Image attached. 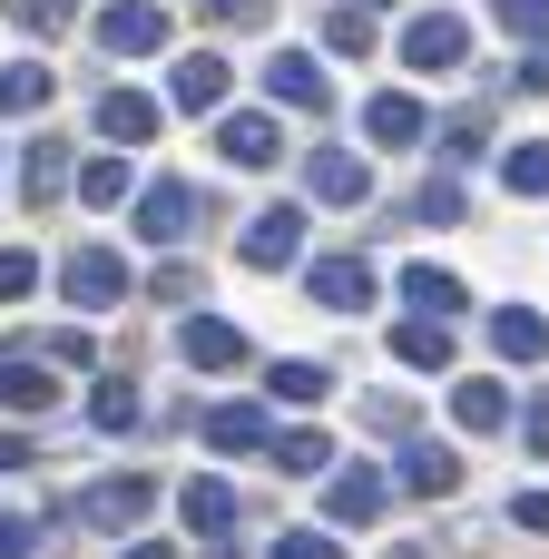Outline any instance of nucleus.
Here are the masks:
<instances>
[{
    "label": "nucleus",
    "instance_id": "nucleus-24",
    "mask_svg": "<svg viewBox=\"0 0 549 559\" xmlns=\"http://www.w3.org/2000/svg\"><path fill=\"white\" fill-rule=\"evenodd\" d=\"M393 364H413V373H442V364H452V334L422 314V324H403V334H393Z\"/></svg>",
    "mask_w": 549,
    "mask_h": 559
},
{
    "label": "nucleus",
    "instance_id": "nucleus-19",
    "mask_svg": "<svg viewBox=\"0 0 549 559\" xmlns=\"http://www.w3.org/2000/svg\"><path fill=\"white\" fill-rule=\"evenodd\" d=\"M403 305L442 324V314H462L472 295H462V275H442V265H403Z\"/></svg>",
    "mask_w": 549,
    "mask_h": 559
},
{
    "label": "nucleus",
    "instance_id": "nucleus-27",
    "mask_svg": "<svg viewBox=\"0 0 549 559\" xmlns=\"http://www.w3.org/2000/svg\"><path fill=\"white\" fill-rule=\"evenodd\" d=\"M265 393H275V403H324L334 373H324V364H265Z\"/></svg>",
    "mask_w": 549,
    "mask_h": 559
},
{
    "label": "nucleus",
    "instance_id": "nucleus-29",
    "mask_svg": "<svg viewBox=\"0 0 549 559\" xmlns=\"http://www.w3.org/2000/svg\"><path fill=\"white\" fill-rule=\"evenodd\" d=\"M88 423H98V432H138V383H118V373H108V383L88 393Z\"/></svg>",
    "mask_w": 549,
    "mask_h": 559
},
{
    "label": "nucleus",
    "instance_id": "nucleus-39",
    "mask_svg": "<svg viewBox=\"0 0 549 559\" xmlns=\"http://www.w3.org/2000/svg\"><path fill=\"white\" fill-rule=\"evenodd\" d=\"M39 550V521L29 511H0V559H29Z\"/></svg>",
    "mask_w": 549,
    "mask_h": 559
},
{
    "label": "nucleus",
    "instance_id": "nucleus-3",
    "mask_svg": "<svg viewBox=\"0 0 549 559\" xmlns=\"http://www.w3.org/2000/svg\"><path fill=\"white\" fill-rule=\"evenodd\" d=\"M305 197H314V206H363V197H373V167L344 157V147H314V157H305Z\"/></svg>",
    "mask_w": 549,
    "mask_h": 559
},
{
    "label": "nucleus",
    "instance_id": "nucleus-31",
    "mask_svg": "<svg viewBox=\"0 0 549 559\" xmlns=\"http://www.w3.org/2000/svg\"><path fill=\"white\" fill-rule=\"evenodd\" d=\"M39 295V255L29 246H0V305H29Z\"/></svg>",
    "mask_w": 549,
    "mask_h": 559
},
{
    "label": "nucleus",
    "instance_id": "nucleus-11",
    "mask_svg": "<svg viewBox=\"0 0 549 559\" xmlns=\"http://www.w3.org/2000/svg\"><path fill=\"white\" fill-rule=\"evenodd\" d=\"M383 501H393V481H383V472H334L324 521H334V531H363V521H383Z\"/></svg>",
    "mask_w": 549,
    "mask_h": 559
},
{
    "label": "nucleus",
    "instance_id": "nucleus-25",
    "mask_svg": "<svg viewBox=\"0 0 549 559\" xmlns=\"http://www.w3.org/2000/svg\"><path fill=\"white\" fill-rule=\"evenodd\" d=\"M275 472L324 481V472H334V442H324V432H275Z\"/></svg>",
    "mask_w": 549,
    "mask_h": 559
},
{
    "label": "nucleus",
    "instance_id": "nucleus-2",
    "mask_svg": "<svg viewBox=\"0 0 549 559\" xmlns=\"http://www.w3.org/2000/svg\"><path fill=\"white\" fill-rule=\"evenodd\" d=\"M147 511H157V481L147 472H118V481L79 491V531H138Z\"/></svg>",
    "mask_w": 549,
    "mask_h": 559
},
{
    "label": "nucleus",
    "instance_id": "nucleus-34",
    "mask_svg": "<svg viewBox=\"0 0 549 559\" xmlns=\"http://www.w3.org/2000/svg\"><path fill=\"white\" fill-rule=\"evenodd\" d=\"M442 147H452V157H481V147H491V118H481V108H462V118L442 128Z\"/></svg>",
    "mask_w": 549,
    "mask_h": 559
},
{
    "label": "nucleus",
    "instance_id": "nucleus-14",
    "mask_svg": "<svg viewBox=\"0 0 549 559\" xmlns=\"http://www.w3.org/2000/svg\"><path fill=\"white\" fill-rule=\"evenodd\" d=\"M177 344H187V364H196V373H236V364H246V334H236L226 314H187V334H177Z\"/></svg>",
    "mask_w": 549,
    "mask_h": 559
},
{
    "label": "nucleus",
    "instance_id": "nucleus-9",
    "mask_svg": "<svg viewBox=\"0 0 549 559\" xmlns=\"http://www.w3.org/2000/svg\"><path fill=\"white\" fill-rule=\"evenodd\" d=\"M69 187H79L69 147H59V138H29V147H20V197H29V206H59Z\"/></svg>",
    "mask_w": 549,
    "mask_h": 559
},
{
    "label": "nucleus",
    "instance_id": "nucleus-5",
    "mask_svg": "<svg viewBox=\"0 0 549 559\" xmlns=\"http://www.w3.org/2000/svg\"><path fill=\"white\" fill-rule=\"evenodd\" d=\"M295 246H305V206H265V216L246 226V265H255V275H285Z\"/></svg>",
    "mask_w": 549,
    "mask_h": 559
},
{
    "label": "nucleus",
    "instance_id": "nucleus-23",
    "mask_svg": "<svg viewBox=\"0 0 549 559\" xmlns=\"http://www.w3.org/2000/svg\"><path fill=\"white\" fill-rule=\"evenodd\" d=\"M0 403H10V413H49V403H59V383H49V364H29V354L10 364V354H0Z\"/></svg>",
    "mask_w": 549,
    "mask_h": 559
},
{
    "label": "nucleus",
    "instance_id": "nucleus-32",
    "mask_svg": "<svg viewBox=\"0 0 549 559\" xmlns=\"http://www.w3.org/2000/svg\"><path fill=\"white\" fill-rule=\"evenodd\" d=\"M324 49H334V59H363V49H373V20H363V10H334V20H324Z\"/></svg>",
    "mask_w": 549,
    "mask_h": 559
},
{
    "label": "nucleus",
    "instance_id": "nucleus-33",
    "mask_svg": "<svg viewBox=\"0 0 549 559\" xmlns=\"http://www.w3.org/2000/svg\"><path fill=\"white\" fill-rule=\"evenodd\" d=\"M511 39H549V0H491Z\"/></svg>",
    "mask_w": 549,
    "mask_h": 559
},
{
    "label": "nucleus",
    "instance_id": "nucleus-28",
    "mask_svg": "<svg viewBox=\"0 0 549 559\" xmlns=\"http://www.w3.org/2000/svg\"><path fill=\"white\" fill-rule=\"evenodd\" d=\"M79 197H88V206H118V197H138L128 157H88V167H79Z\"/></svg>",
    "mask_w": 549,
    "mask_h": 559
},
{
    "label": "nucleus",
    "instance_id": "nucleus-46",
    "mask_svg": "<svg viewBox=\"0 0 549 559\" xmlns=\"http://www.w3.org/2000/svg\"><path fill=\"white\" fill-rule=\"evenodd\" d=\"M354 10H383V0H354Z\"/></svg>",
    "mask_w": 549,
    "mask_h": 559
},
{
    "label": "nucleus",
    "instance_id": "nucleus-16",
    "mask_svg": "<svg viewBox=\"0 0 549 559\" xmlns=\"http://www.w3.org/2000/svg\"><path fill=\"white\" fill-rule=\"evenodd\" d=\"M452 423H462V432H481V442H491V432H511V383L472 373V383L452 393Z\"/></svg>",
    "mask_w": 549,
    "mask_h": 559
},
{
    "label": "nucleus",
    "instance_id": "nucleus-26",
    "mask_svg": "<svg viewBox=\"0 0 549 559\" xmlns=\"http://www.w3.org/2000/svg\"><path fill=\"white\" fill-rule=\"evenodd\" d=\"M29 108H49V69L39 59H10L0 69V118H29Z\"/></svg>",
    "mask_w": 549,
    "mask_h": 559
},
{
    "label": "nucleus",
    "instance_id": "nucleus-20",
    "mask_svg": "<svg viewBox=\"0 0 549 559\" xmlns=\"http://www.w3.org/2000/svg\"><path fill=\"white\" fill-rule=\"evenodd\" d=\"M206 442H216V452H275V432H265L255 403H216V413H206Z\"/></svg>",
    "mask_w": 549,
    "mask_h": 559
},
{
    "label": "nucleus",
    "instance_id": "nucleus-45",
    "mask_svg": "<svg viewBox=\"0 0 549 559\" xmlns=\"http://www.w3.org/2000/svg\"><path fill=\"white\" fill-rule=\"evenodd\" d=\"M128 559H177V550H157V540H138V550H128Z\"/></svg>",
    "mask_w": 549,
    "mask_h": 559
},
{
    "label": "nucleus",
    "instance_id": "nucleus-30",
    "mask_svg": "<svg viewBox=\"0 0 549 559\" xmlns=\"http://www.w3.org/2000/svg\"><path fill=\"white\" fill-rule=\"evenodd\" d=\"M501 177H511V197H549V138L511 147V157H501Z\"/></svg>",
    "mask_w": 549,
    "mask_h": 559
},
{
    "label": "nucleus",
    "instance_id": "nucleus-15",
    "mask_svg": "<svg viewBox=\"0 0 549 559\" xmlns=\"http://www.w3.org/2000/svg\"><path fill=\"white\" fill-rule=\"evenodd\" d=\"M226 79H236V69H226L216 49H187L177 79H167V98H177V108H226Z\"/></svg>",
    "mask_w": 549,
    "mask_h": 559
},
{
    "label": "nucleus",
    "instance_id": "nucleus-37",
    "mask_svg": "<svg viewBox=\"0 0 549 559\" xmlns=\"http://www.w3.org/2000/svg\"><path fill=\"white\" fill-rule=\"evenodd\" d=\"M147 295H157V305H196V265H157Z\"/></svg>",
    "mask_w": 549,
    "mask_h": 559
},
{
    "label": "nucleus",
    "instance_id": "nucleus-18",
    "mask_svg": "<svg viewBox=\"0 0 549 559\" xmlns=\"http://www.w3.org/2000/svg\"><path fill=\"white\" fill-rule=\"evenodd\" d=\"M265 88H275L285 108H324V69H314L305 49H275V59H265Z\"/></svg>",
    "mask_w": 549,
    "mask_h": 559
},
{
    "label": "nucleus",
    "instance_id": "nucleus-17",
    "mask_svg": "<svg viewBox=\"0 0 549 559\" xmlns=\"http://www.w3.org/2000/svg\"><path fill=\"white\" fill-rule=\"evenodd\" d=\"M187 216H196V197L177 187V177H157V187H138V236H187Z\"/></svg>",
    "mask_w": 549,
    "mask_h": 559
},
{
    "label": "nucleus",
    "instance_id": "nucleus-10",
    "mask_svg": "<svg viewBox=\"0 0 549 559\" xmlns=\"http://www.w3.org/2000/svg\"><path fill=\"white\" fill-rule=\"evenodd\" d=\"M452 481H462V452H452V442H422V432H403V491H422V501H452Z\"/></svg>",
    "mask_w": 549,
    "mask_h": 559
},
{
    "label": "nucleus",
    "instance_id": "nucleus-22",
    "mask_svg": "<svg viewBox=\"0 0 549 559\" xmlns=\"http://www.w3.org/2000/svg\"><path fill=\"white\" fill-rule=\"evenodd\" d=\"M491 344H501L511 364H540V354H549V314H530V305H501V314H491Z\"/></svg>",
    "mask_w": 549,
    "mask_h": 559
},
{
    "label": "nucleus",
    "instance_id": "nucleus-43",
    "mask_svg": "<svg viewBox=\"0 0 549 559\" xmlns=\"http://www.w3.org/2000/svg\"><path fill=\"white\" fill-rule=\"evenodd\" d=\"M511 88H530V98H549V49H530V59L511 69Z\"/></svg>",
    "mask_w": 549,
    "mask_h": 559
},
{
    "label": "nucleus",
    "instance_id": "nucleus-42",
    "mask_svg": "<svg viewBox=\"0 0 549 559\" xmlns=\"http://www.w3.org/2000/svg\"><path fill=\"white\" fill-rule=\"evenodd\" d=\"M511 521H521V531H540V540H549V491H521V501H511Z\"/></svg>",
    "mask_w": 549,
    "mask_h": 559
},
{
    "label": "nucleus",
    "instance_id": "nucleus-38",
    "mask_svg": "<svg viewBox=\"0 0 549 559\" xmlns=\"http://www.w3.org/2000/svg\"><path fill=\"white\" fill-rule=\"evenodd\" d=\"M0 10H20V29H39V39L69 29V0H0Z\"/></svg>",
    "mask_w": 549,
    "mask_h": 559
},
{
    "label": "nucleus",
    "instance_id": "nucleus-1",
    "mask_svg": "<svg viewBox=\"0 0 549 559\" xmlns=\"http://www.w3.org/2000/svg\"><path fill=\"white\" fill-rule=\"evenodd\" d=\"M59 295H69L79 314H108V305L128 295V255H118V246H79V255L59 265Z\"/></svg>",
    "mask_w": 549,
    "mask_h": 559
},
{
    "label": "nucleus",
    "instance_id": "nucleus-12",
    "mask_svg": "<svg viewBox=\"0 0 549 559\" xmlns=\"http://www.w3.org/2000/svg\"><path fill=\"white\" fill-rule=\"evenodd\" d=\"M98 39H108L118 59H138V49H167V10H157V0H118V10L98 20Z\"/></svg>",
    "mask_w": 549,
    "mask_h": 559
},
{
    "label": "nucleus",
    "instance_id": "nucleus-21",
    "mask_svg": "<svg viewBox=\"0 0 549 559\" xmlns=\"http://www.w3.org/2000/svg\"><path fill=\"white\" fill-rule=\"evenodd\" d=\"M177 511H187V531L226 540V531H236V481H216V472H206V481H187V501H177Z\"/></svg>",
    "mask_w": 549,
    "mask_h": 559
},
{
    "label": "nucleus",
    "instance_id": "nucleus-4",
    "mask_svg": "<svg viewBox=\"0 0 549 559\" xmlns=\"http://www.w3.org/2000/svg\"><path fill=\"white\" fill-rule=\"evenodd\" d=\"M216 157H226V167H275V157H285V128H275L265 108H236V118L216 128Z\"/></svg>",
    "mask_w": 549,
    "mask_h": 559
},
{
    "label": "nucleus",
    "instance_id": "nucleus-41",
    "mask_svg": "<svg viewBox=\"0 0 549 559\" xmlns=\"http://www.w3.org/2000/svg\"><path fill=\"white\" fill-rule=\"evenodd\" d=\"M363 423H373V432H413V403H393V393H383V403H363Z\"/></svg>",
    "mask_w": 549,
    "mask_h": 559
},
{
    "label": "nucleus",
    "instance_id": "nucleus-7",
    "mask_svg": "<svg viewBox=\"0 0 549 559\" xmlns=\"http://www.w3.org/2000/svg\"><path fill=\"white\" fill-rule=\"evenodd\" d=\"M157 128H167V108H157L147 88H108V98H98V138H118V147H147Z\"/></svg>",
    "mask_w": 549,
    "mask_h": 559
},
{
    "label": "nucleus",
    "instance_id": "nucleus-36",
    "mask_svg": "<svg viewBox=\"0 0 549 559\" xmlns=\"http://www.w3.org/2000/svg\"><path fill=\"white\" fill-rule=\"evenodd\" d=\"M413 216H422V226H452V216H462V187H452V177H442V187H422V197H413Z\"/></svg>",
    "mask_w": 549,
    "mask_h": 559
},
{
    "label": "nucleus",
    "instance_id": "nucleus-35",
    "mask_svg": "<svg viewBox=\"0 0 549 559\" xmlns=\"http://www.w3.org/2000/svg\"><path fill=\"white\" fill-rule=\"evenodd\" d=\"M206 20H216V29H265L275 0H206Z\"/></svg>",
    "mask_w": 549,
    "mask_h": 559
},
{
    "label": "nucleus",
    "instance_id": "nucleus-6",
    "mask_svg": "<svg viewBox=\"0 0 549 559\" xmlns=\"http://www.w3.org/2000/svg\"><path fill=\"white\" fill-rule=\"evenodd\" d=\"M462 49H472V29H462L452 10H422V20L403 29V69H452Z\"/></svg>",
    "mask_w": 549,
    "mask_h": 559
},
{
    "label": "nucleus",
    "instance_id": "nucleus-8",
    "mask_svg": "<svg viewBox=\"0 0 549 559\" xmlns=\"http://www.w3.org/2000/svg\"><path fill=\"white\" fill-rule=\"evenodd\" d=\"M363 138H373V147H422V138H432V118H422V98H413V88H383V98L363 108Z\"/></svg>",
    "mask_w": 549,
    "mask_h": 559
},
{
    "label": "nucleus",
    "instance_id": "nucleus-40",
    "mask_svg": "<svg viewBox=\"0 0 549 559\" xmlns=\"http://www.w3.org/2000/svg\"><path fill=\"white\" fill-rule=\"evenodd\" d=\"M275 559H344V550H334V531H285Z\"/></svg>",
    "mask_w": 549,
    "mask_h": 559
},
{
    "label": "nucleus",
    "instance_id": "nucleus-13",
    "mask_svg": "<svg viewBox=\"0 0 549 559\" xmlns=\"http://www.w3.org/2000/svg\"><path fill=\"white\" fill-rule=\"evenodd\" d=\"M305 285H314V305H334V314H363V305H373V265H363V255H324Z\"/></svg>",
    "mask_w": 549,
    "mask_h": 559
},
{
    "label": "nucleus",
    "instance_id": "nucleus-44",
    "mask_svg": "<svg viewBox=\"0 0 549 559\" xmlns=\"http://www.w3.org/2000/svg\"><path fill=\"white\" fill-rule=\"evenodd\" d=\"M521 442H530V452H540V462H549V393H540V403H530V413H521Z\"/></svg>",
    "mask_w": 549,
    "mask_h": 559
}]
</instances>
